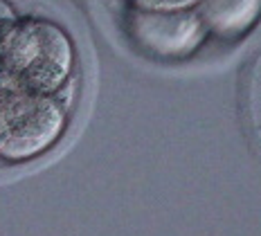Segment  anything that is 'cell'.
I'll list each match as a JSON object with an SVG mask.
<instances>
[{
  "instance_id": "cell-2",
  "label": "cell",
  "mask_w": 261,
  "mask_h": 236,
  "mask_svg": "<svg viewBox=\"0 0 261 236\" xmlns=\"http://www.w3.org/2000/svg\"><path fill=\"white\" fill-rule=\"evenodd\" d=\"M210 36L234 43L248 36L261 20V0H205L198 7Z\"/></svg>"
},
{
  "instance_id": "cell-1",
  "label": "cell",
  "mask_w": 261,
  "mask_h": 236,
  "mask_svg": "<svg viewBox=\"0 0 261 236\" xmlns=\"http://www.w3.org/2000/svg\"><path fill=\"white\" fill-rule=\"evenodd\" d=\"M124 32L130 45L155 61H182L205 45L210 30L198 9L144 12L126 9Z\"/></svg>"
},
{
  "instance_id": "cell-3",
  "label": "cell",
  "mask_w": 261,
  "mask_h": 236,
  "mask_svg": "<svg viewBox=\"0 0 261 236\" xmlns=\"http://www.w3.org/2000/svg\"><path fill=\"white\" fill-rule=\"evenodd\" d=\"M124 9H144V12H180L198 9L205 0H119Z\"/></svg>"
}]
</instances>
